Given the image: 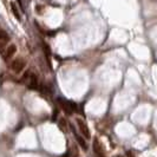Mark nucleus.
Returning a JSON list of instances; mask_svg holds the SVG:
<instances>
[{
	"mask_svg": "<svg viewBox=\"0 0 157 157\" xmlns=\"http://www.w3.org/2000/svg\"><path fill=\"white\" fill-rule=\"evenodd\" d=\"M58 102L60 104V106H62V109L63 111L66 113V115H72L75 111H77V105L75 104L73 102H71V101H66V99H58Z\"/></svg>",
	"mask_w": 157,
	"mask_h": 157,
	"instance_id": "1",
	"label": "nucleus"
},
{
	"mask_svg": "<svg viewBox=\"0 0 157 157\" xmlns=\"http://www.w3.org/2000/svg\"><path fill=\"white\" fill-rule=\"evenodd\" d=\"M76 122H77V125H78L82 135H83L85 138H90V137H91V134H90V130H89V126L86 125V123H85L83 119H80V118H77Z\"/></svg>",
	"mask_w": 157,
	"mask_h": 157,
	"instance_id": "2",
	"label": "nucleus"
},
{
	"mask_svg": "<svg viewBox=\"0 0 157 157\" xmlns=\"http://www.w3.org/2000/svg\"><path fill=\"white\" fill-rule=\"evenodd\" d=\"M24 67H25V60L21 59V58H17L11 63V69L14 72H17V73L21 72L24 70Z\"/></svg>",
	"mask_w": 157,
	"mask_h": 157,
	"instance_id": "3",
	"label": "nucleus"
},
{
	"mask_svg": "<svg viewBox=\"0 0 157 157\" xmlns=\"http://www.w3.org/2000/svg\"><path fill=\"white\" fill-rule=\"evenodd\" d=\"M94 152L97 157H106L104 150H103V145L101 144V142L98 141V138L94 140Z\"/></svg>",
	"mask_w": 157,
	"mask_h": 157,
	"instance_id": "4",
	"label": "nucleus"
},
{
	"mask_svg": "<svg viewBox=\"0 0 157 157\" xmlns=\"http://www.w3.org/2000/svg\"><path fill=\"white\" fill-rule=\"evenodd\" d=\"M27 87L31 89V90H37V87H38V78H37L36 75L31 73V77L27 80Z\"/></svg>",
	"mask_w": 157,
	"mask_h": 157,
	"instance_id": "5",
	"label": "nucleus"
},
{
	"mask_svg": "<svg viewBox=\"0 0 157 157\" xmlns=\"http://www.w3.org/2000/svg\"><path fill=\"white\" fill-rule=\"evenodd\" d=\"M72 132H73V135H75V137H76V140H77V142L79 143V145L83 148L84 150H87V144L86 142L84 141V138L80 136V135H78L76 131H75V129H72Z\"/></svg>",
	"mask_w": 157,
	"mask_h": 157,
	"instance_id": "6",
	"label": "nucleus"
},
{
	"mask_svg": "<svg viewBox=\"0 0 157 157\" xmlns=\"http://www.w3.org/2000/svg\"><path fill=\"white\" fill-rule=\"evenodd\" d=\"M16 51H17V47L16 45H10V46L7 47V50H6V53H5V58H11L12 56L16 53Z\"/></svg>",
	"mask_w": 157,
	"mask_h": 157,
	"instance_id": "7",
	"label": "nucleus"
},
{
	"mask_svg": "<svg viewBox=\"0 0 157 157\" xmlns=\"http://www.w3.org/2000/svg\"><path fill=\"white\" fill-rule=\"evenodd\" d=\"M11 8H12V12H13V14L16 17L18 20H20L21 19V17H20V13H19V10H18V6H17L16 4L12 1L11 2Z\"/></svg>",
	"mask_w": 157,
	"mask_h": 157,
	"instance_id": "8",
	"label": "nucleus"
},
{
	"mask_svg": "<svg viewBox=\"0 0 157 157\" xmlns=\"http://www.w3.org/2000/svg\"><path fill=\"white\" fill-rule=\"evenodd\" d=\"M8 40V34L4 30H0V41L1 43H6Z\"/></svg>",
	"mask_w": 157,
	"mask_h": 157,
	"instance_id": "9",
	"label": "nucleus"
},
{
	"mask_svg": "<svg viewBox=\"0 0 157 157\" xmlns=\"http://www.w3.org/2000/svg\"><path fill=\"white\" fill-rule=\"evenodd\" d=\"M59 126L62 128V130H65V128H66V122H65V119H60V122H59Z\"/></svg>",
	"mask_w": 157,
	"mask_h": 157,
	"instance_id": "10",
	"label": "nucleus"
},
{
	"mask_svg": "<svg viewBox=\"0 0 157 157\" xmlns=\"http://www.w3.org/2000/svg\"><path fill=\"white\" fill-rule=\"evenodd\" d=\"M126 157H135V155H134V152L132 151H126Z\"/></svg>",
	"mask_w": 157,
	"mask_h": 157,
	"instance_id": "11",
	"label": "nucleus"
},
{
	"mask_svg": "<svg viewBox=\"0 0 157 157\" xmlns=\"http://www.w3.org/2000/svg\"><path fill=\"white\" fill-rule=\"evenodd\" d=\"M18 2H19V6H20V7H21V10H25V7H24V5H23V1H21V0H18Z\"/></svg>",
	"mask_w": 157,
	"mask_h": 157,
	"instance_id": "12",
	"label": "nucleus"
},
{
	"mask_svg": "<svg viewBox=\"0 0 157 157\" xmlns=\"http://www.w3.org/2000/svg\"><path fill=\"white\" fill-rule=\"evenodd\" d=\"M62 157H69V152H66V155H63Z\"/></svg>",
	"mask_w": 157,
	"mask_h": 157,
	"instance_id": "13",
	"label": "nucleus"
},
{
	"mask_svg": "<svg viewBox=\"0 0 157 157\" xmlns=\"http://www.w3.org/2000/svg\"><path fill=\"white\" fill-rule=\"evenodd\" d=\"M115 157H122V156H115Z\"/></svg>",
	"mask_w": 157,
	"mask_h": 157,
	"instance_id": "14",
	"label": "nucleus"
}]
</instances>
